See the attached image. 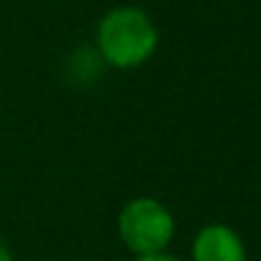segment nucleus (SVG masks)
Returning a JSON list of instances; mask_svg holds the SVG:
<instances>
[{"instance_id":"obj_1","label":"nucleus","mask_w":261,"mask_h":261,"mask_svg":"<svg viewBox=\"0 0 261 261\" xmlns=\"http://www.w3.org/2000/svg\"><path fill=\"white\" fill-rule=\"evenodd\" d=\"M95 49L113 69H136L156 54L159 29L139 6H115L95 29Z\"/></svg>"},{"instance_id":"obj_5","label":"nucleus","mask_w":261,"mask_h":261,"mask_svg":"<svg viewBox=\"0 0 261 261\" xmlns=\"http://www.w3.org/2000/svg\"><path fill=\"white\" fill-rule=\"evenodd\" d=\"M0 261H13V253H11L8 243L3 241V236H0Z\"/></svg>"},{"instance_id":"obj_4","label":"nucleus","mask_w":261,"mask_h":261,"mask_svg":"<svg viewBox=\"0 0 261 261\" xmlns=\"http://www.w3.org/2000/svg\"><path fill=\"white\" fill-rule=\"evenodd\" d=\"M134 261H182V258H177V256H172L169 251H164V253H154V256H139V258H134Z\"/></svg>"},{"instance_id":"obj_3","label":"nucleus","mask_w":261,"mask_h":261,"mask_svg":"<svg viewBox=\"0 0 261 261\" xmlns=\"http://www.w3.org/2000/svg\"><path fill=\"white\" fill-rule=\"evenodd\" d=\"M192 261H246V246L233 228L210 223L192 241Z\"/></svg>"},{"instance_id":"obj_2","label":"nucleus","mask_w":261,"mask_h":261,"mask_svg":"<svg viewBox=\"0 0 261 261\" xmlns=\"http://www.w3.org/2000/svg\"><path fill=\"white\" fill-rule=\"evenodd\" d=\"M174 233H177L174 215L156 197L149 195L134 197L118 213V236L123 246L134 253V258L164 253L174 241Z\"/></svg>"}]
</instances>
